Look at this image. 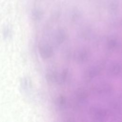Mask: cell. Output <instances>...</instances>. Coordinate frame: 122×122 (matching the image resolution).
I'll list each match as a JSON object with an SVG mask.
<instances>
[{
    "mask_svg": "<svg viewBox=\"0 0 122 122\" xmlns=\"http://www.w3.org/2000/svg\"><path fill=\"white\" fill-rule=\"evenodd\" d=\"M92 117L97 121H102L106 117L107 112L104 109L98 107H92L90 109Z\"/></svg>",
    "mask_w": 122,
    "mask_h": 122,
    "instance_id": "cell-1",
    "label": "cell"
},
{
    "mask_svg": "<svg viewBox=\"0 0 122 122\" xmlns=\"http://www.w3.org/2000/svg\"><path fill=\"white\" fill-rule=\"evenodd\" d=\"M41 56L45 59L51 58L53 54V50L52 47L48 44L41 45L39 48Z\"/></svg>",
    "mask_w": 122,
    "mask_h": 122,
    "instance_id": "cell-2",
    "label": "cell"
},
{
    "mask_svg": "<svg viewBox=\"0 0 122 122\" xmlns=\"http://www.w3.org/2000/svg\"><path fill=\"white\" fill-rule=\"evenodd\" d=\"M121 71V64L117 62H112L110 65L108 72V73L112 76H117Z\"/></svg>",
    "mask_w": 122,
    "mask_h": 122,
    "instance_id": "cell-3",
    "label": "cell"
},
{
    "mask_svg": "<svg viewBox=\"0 0 122 122\" xmlns=\"http://www.w3.org/2000/svg\"><path fill=\"white\" fill-rule=\"evenodd\" d=\"M75 96L76 99L78 102L81 104H83L84 102H86L88 97V93L84 89L80 88L77 90Z\"/></svg>",
    "mask_w": 122,
    "mask_h": 122,
    "instance_id": "cell-4",
    "label": "cell"
},
{
    "mask_svg": "<svg viewBox=\"0 0 122 122\" xmlns=\"http://www.w3.org/2000/svg\"><path fill=\"white\" fill-rule=\"evenodd\" d=\"M102 68V64L92 66L88 70L87 76L90 79L95 77L99 75L100 72L101 71Z\"/></svg>",
    "mask_w": 122,
    "mask_h": 122,
    "instance_id": "cell-5",
    "label": "cell"
},
{
    "mask_svg": "<svg viewBox=\"0 0 122 122\" xmlns=\"http://www.w3.org/2000/svg\"><path fill=\"white\" fill-rule=\"evenodd\" d=\"M89 53L86 50H80L76 54V60L79 63H83L88 59Z\"/></svg>",
    "mask_w": 122,
    "mask_h": 122,
    "instance_id": "cell-6",
    "label": "cell"
},
{
    "mask_svg": "<svg viewBox=\"0 0 122 122\" xmlns=\"http://www.w3.org/2000/svg\"><path fill=\"white\" fill-rule=\"evenodd\" d=\"M66 33L64 30L60 29L57 31L55 35V41L57 44H61L65 40Z\"/></svg>",
    "mask_w": 122,
    "mask_h": 122,
    "instance_id": "cell-7",
    "label": "cell"
},
{
    "mask_svg": "<svg viewBox=\"0 0 122 122\" xmlns=\"http://www.w3.org/2000/svg\"><path fill=\"white\" fill-rule=\"evenodd\" d=\"M59 75L58 73L54 71H50L48 72L46 75V78L47 81L50 82H57Z\"/></svg>",
    "mask_w": 122,
    "mask_h": 122,
    "instance_id": "cell-8",
    "label": "cell"
},
{
    "mask_svg": "<svg viewBox=\"0 0 122 122\" xmlns=\"http://www.w3.org/2000/svg\"><path fill=\"white\" fill-rule=\"evenodd\" d=\"M68 72H69L68 69H64L63 71H62L60 75H59L57 82L59 84H62L65 82L68 78Z\"/></svg>",
    "mask_w": 122,
    "mask_h": 122,
    "instance_id": "cell-9",
    "label": "cell"
},
{
    "mask_svg": "<svg viewBox=\"0 0 122 122\" xmlns=\"http://www.w3.org/2000/svg\"><path fill=\"white\" fill-rule=\"evenodd\" d=\"M117 41L114 38H111L108 40L107 42V48L109 50H114L117 46Z\"/></svg>",
    "mask_w": 122,
    "mask_h": 122,
    "instance_id": "cell-10",
    "label": "cell"
},
{
    "mask_svg": "<svg viewBox=\"0 0 122 122\" xmlns=\"http://www.w3.org/2000/svg\"><path fill=\"white\" fill-rule=\"evenodd\" d=\"M57 104L61 107H63L66 105V100L64 96H60L57 100Z\"/></svg>",
    "mask_w": 122,
    "mask_h": 122,
    "instance_id": "cell-11",
    "label": "cell"
}]
</instances>
